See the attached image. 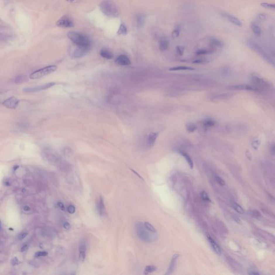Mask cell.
<instances>
[{"mask_svg":"<svg viewBox=\"0 0 275 275\" xmlns=\"http://www.w3.org/2000/svg\"><path fill=\"white\" fill-rule=\"evenodd\" d=\"M100 55L102 58L106 59H111L113 58V55L111 52L107 49H102L100 51Z\"/></svg>","mask_w":275,"mask_h":275,"instance_id":"484cf974","label":"cell"},{"mask_svg":"<svg viewBox=\"0 0 275 275\" xmlns=\"http://www.w3.org/2000/svg\"><path fill=\"white\" fill-rule=\"evenodd\" d=\"M131 170H132V171H133V173L134 174H135V175L137 176L138 177H139L140 179H141V180L143 182H144V178H143L142 177H141V175H139V174H138L137 172L136 171H135V170H133V169H131Z\"/></svg>","mask_w":275,"mask_h":275,"instance_id":"c3c4849f","label":"cell"},{"mask_svg":"<svg viewBox=\"0 0 275 275\" xmlns=\"http://www.w3.org/2000/svg\"><path fill=\"white\" fill-rule=\"evenodd\" d=\"M209 62V61L205 59H198L194 60L193 63H197V64H204Z\"/></svg>","mask_w":275,"mask_h":275,"instance_id":"ab89813d","label":"cell"},{"mask_svg":"<svg viewBox=\"0 0 275 275\" xmlns=\"http://www.w3.org/2000/svg\"><path fill=\"white\" fill-rule=\"evenodd\" d=\"M176 51L177 54H178L179 56H183L184 52V47L182 46H177L176 49Z\"/></svg>","mask_w":275,"mask_h":275,"instance_id":"8d00e7d4","label":"cell"},{"mask_svg":"<svg viewBox=\"0 0 275 275\" xmlns=\"http://www.w3.org/2000/svg\"><path fill=\"white\" fill-rule=\"evenodd\" d=\"M214 178L216 181V182L219 184H220V185H222V186L225 185L226 183H225V181L221 177H220L219 176L216 175H214Z\"/></svg>","mask_w":275,"mask_h":275,"instance_id":"d590c367","label":"cell"},{"mask_svg":"<svg viewBox=\"0 0 275 275\" xmlns=\"http://www.w3.org/2000/svg\"><path fill=\"white\" fill-rule=\"evenodd\" d=\"M58 69L56 66H49L40 69L33 72L30 76L31 79H38L42 78L45 76L47 75L52 73L54 72Z\"/></svg>","mask_w":275,"mask_h":275,"instance_id":"5b68a950","label":"cell"},{"mask_svg":"<svg viewBox=\"0 0 275 275\" xmlns=\"http://www.w3.org/2000/svg\"><path fill=\"white\" fill-rule=\"evenodd\" d=\"M48 255V252L45 251H40L36 252L35 256L36 257H45Z\"/></svg>","mask_w":275,"mask_h":275,"instance_id":"74e56055","label":"cell"},{"mask_svg":"<svg viewBox=\"0 0 275 275\" xmlns=\"http://www.w3.org/2000/svg\"><path fill=\"white\" fill-rule=\"evenodd\" d=\"M30 210H31V208L28 205H25L23 207V210L25 211H29Z\"/></svg>","mask_w":275,"mask_h":275,"instance_id":"f907efd6","label":"cell"},{"mask_svg":"<svg viewBox=\"0 0 275 275\" xmlns=\"http://www.w3.org/2000/svg\"><path fill=\"white\" fill-rule=\"evenodd\" d=\"M19 167H20L19 166H14L13 168V171H16L17 169H18L19 168Z\"/></svg>","mask_w":275,"mask_h":275,"instance_id":"816d5d0a","label":"cell"},{"mask_svg":"<svg viewBox=\"0 0 275 275\" xmlns=\"http://www.w3.org/2000/svg\"><path fill=\"white\" fill-rule=\"evenodd\" d=\"M127 33H128V29H127L126 26L124 24L121 23L118 29L117 34L118 35H126Z\"/></svg>","mask_w":275,"mask_h":275,"instance_id":"83f0119b","label":"cell"},{"mask_svg":"<svg viewBox=\"0 0 275 275\" xmlns=\"http://www.w3.org/2000/svg\"><path fill=\"white\" fill-rule=\"evenodd\" d=\"M159 132H152L149 134L148 138V145L149 146L152 147L154 145L159 136Z\"/></svg>","mask_w":275,"mask_h":275,"instance_id":"d6986e66","label":"cell"},{"mask_svg":"<svg viewBox=\"0 0 275 275\" xmlns=\"http://www.w3.org/2000/svg\"><path fill=\"white\" fill-rule=\"evenodd\" d=\"M67 35L69 39L78 47H91L90 40L84 34L76 31H70Z\"/></svg>","mask_w":275,"mask_h":275,"instance_id":"6da1fadb","label":"cell"},{"mask_svg":"<svg viewBox=\"0 0 275 275\" xmlns=\"http://www.w3.org/2000/svg\"><path fill=\"white\" fill-rule=\"evenodd\" d=\"M102 13L110 17H117L119 15L118 7L112 0H103L99 4Z\"/></svg>","mask_w":275,"mask_h":275,"instance_id":"7a4b0ae2","label":"cell"},{"mask_svg":"<svg viewBox=\"0 0 275 275\" xmlns=\"http://www.w3.org/2000/svg\"><path fill=\"white\" fill-rule=\"evenodd\" d=\"M28 233L26 232L20 233V234L18 236V240H20V241L22 240L24 238H26V236H28Z\"/></svg>","mask_w":275,"mask_h":275,"instance_id":"b9f144b4","label":"cell"},{"mask_svg":"<svg viewBox=\"0 0 275 275\" xmlns=\"http://www.w3.org/2000/svg\"><path fill=\"white\" fill-rule=\"evenodd\" d=\"M20 102V100H18L15 97H11L4 101L2 104L7 108L14 109L18 106Z\"/></svg>","mask_w":275,"mask_h":275,"instance_id":"9c48e42d","label":"cell"},{"mask_svg":"<svg viewBox=\"0 0 275 275\" xmlns=\"http://www.w3.org/2000/svg\"><path fill=\"white\" fill-rule=\"evenodd\" d=\"M200 196L203 199V200L207 202H211V200H210V197L208 196L207 193H206V191H202L200 192Z\"/></svg>","mask_w":275,"mask_h":275,"instance_id":"d6a6232c","label":"cell"},{"mask_svg":"<svg viewBox=\"0 0 275 275\" xmlns=\"http://www.w3.org/2000/svg\"><path fill=\"white\" fill-rule=\"evenodd\" d=\"M186 128H187V130L188 132L189 133H192V132H194L197 129V126L195 124H193V123H190V124H187V126H186Z\"/></svg>","mask_w":275,"mask_h":275,"instance_id":"1f68e13d","label":"cell"},{"mask_svg":"<svg viewBox=\"0 0 275 275\" xmlns=\"http://www.w3.org/2000/svg\"><path fill=\"white\" fill-rule=\"evenodd\" d=\"M274 152H275V146L274 147Z\"/></svg>","mask_w":275,"mask_h":275,"instance_id":"db71d44e","label":"cell"},{"mask_svg":"<svg viewBox=\"0 0 275 275\" xmlns=\"http://www.w3.org/2000/svg\"><path fill=\"white\" fill-rule=\"evenodd\" d=\"M214 52L213 49H200L196 52V54L197 55H208L211 54Z\"/></svg>","mask_w":275,"mask_h":275,"instance_id":"4316f807","label":"cell"},{"mask_svg":"<svg viewBox=\"0 0 275 275\" xmlns=\"http://www.w3.org/2000/svg\"><path fill=\"white\" fill-rule=\"evenodd\" d=\"M181 30V26L180 25H177L171 34V36L173 38H176L180 36Z\"/></svg>","mask_w":275,"mask_h":275,"instance_id":"4dcf8cb0","label":"cell"},{"mask_svg":"<svg viewBox=\"0 0 275 275\" xmlns=\"http://www.w3.org/2000/svg\"><path fill=\"white\" fill-rule=\"evenodd\" d=\"M179 256H180V255L178 254H175L173 255L172 259H171V262H170L169 267V268L167 270V272L166 274V275H169V274H172V272L174 271V268L176 265V261H177L178 258L179 257Z\"/></svg>","mask_w":275,"mask_h":275,"instance_id":"ac0fdd59","label":"cell"},{"mask_svg":"<svg viewBox=\"0 0 275 275\" xmlns=\"http://www.w3.org/2000/svg\"><path fill=\"white\" fill-rule=\"evenodd\" d=\"M250 216L255 217V218H259V216H261V213L259 212L257 210H252L250 211Z\"/></svg>","mask_w":275,"mask_h":275,"instance_id":"f35d334b","label":"cell"},{"mask_svg":"<svg viewBox=\"0 0 275 275\" xmlns=\"http://www.w3.org/2000/svg\"><path fill=\"white\" fill-rule=\"evenodd\" d=\"M179 153L182 157H183L185 159V160L187 161V163L189 164L190 168L192 169L193 167V162L192 160V159H191V157H190V155L186 152H184V151H180V152H179Z\"/></svg>","mask_w":275,"mask_h":275,"instance_id":"7402d4cb","label":"cell"},{"mask_svg":"<svg viewBox=\"0 0 275 275\" xmlns=\"http://www.w3.org/2000/svg\"><path fill=\"white\" fill-rule=\"evenodd\" d=\"M144 225L145 227L148 230H149V231H151L152 232L157 233V231H156L155 228H154V226H153L150 223H148V222H145Z\"/></svg>","mask_w":275,"mask_h":275,"instance_id":"836d02e7","label":"cell"},{"mask_svg":"<svg viewBox=\"0 0 275 275\" xmlns=\"http://www.w3.org/2000/svg\"><path fill=\"white\" fill-rule=\"evenodd\" d=\"M258 18L261 20H263L266 19V15L263 13H259L258 15Z\"/></svg>","mask_w":275,"mask_h":275,"instance_id":"7dc6e473","label":"cell"},{"mask_svg":"<svg viewBox=\"0 0 275 275\" xmlns=\"http://www.w3.org/2000/svg\"><path fill=\"white\" fill-rule=\"evenodd\" d=\"M90 50V47H78V49L74 51L73 57L74 58H80L87 55Z\"/></svg>","mask_w":275,"mask_h":275,"instance_id":"30bf717a","label":"cell"},{"mask_svg":"<svg viewBox=\"0 0 275 275\" xmlns=\"http://www.w3.org/2000/svg\"><path fill=\"white\" fill-rule=\"evenodd\" d=\"M146 21V17L144 15H139L137 17V26L141 29L144 26Z\"/></svg>","mask_w":275,"mask_h":275,"instance_id":"44dd1931","label":"cell"},{"mask_svg":"<svg viewBox=\"0 0 275 275\" xmlns=\"http://www.w3.org/2000/svg\"><path fill=\"white\" fill-rule=\"evenodd\" d=\"M206 237H207V239L208 240L209 242L210 243L211 247L212 248L213 250L214 251V252H216V254H218V255H221V253H222V250L221 249V248L220 247V246L216 243V242L214 240V239L209 234H207Z\"/></svg>","mask_w":275,"mask_h":275,"instance_id":"5bb4252c","label":"cell"},{"mask_svg":"<svg viewBox=\"0 0 275 275\" xmlns=\"http://www.w3.org/2000/svg\"><path fill=\"white\" fill-rule=\"evenodd\" d=\"M56 85V83L54 82H49L47 83L46 84H44L43 85H37L33 87H28V88H25L24 89L23 92H40L42 90H44L48 89L50 88L51 87H52L53 86Z\"/></svg>","mask_w":275,"mask_h":275,"instance_id":"8992f818","label":"cell"},{"mask_svg":"<svg viewBox=\"0 0 275 275\" xmlns=\"http://www.w3.org/2000/svg\"><path fill=\"white\" fill-rule=\"evenodd\" d=\"M223 16L228 20L229 22L232 23L236 26H239V27H241L243 26V23L241 22V21L238 19L237 17L234 16L233 15L228 14V13H224L223 14Z\"/></svg>","mask_w":275,"mask_h":275,"instance_id":"2e32d148","label":"cell"},{"mask_svg":"<svg viewBox=\"0 0 275 275\" xmlns=\"http://www.w3.org/2000/svg\"><path fill=\"white\" fill-rule=\"evenodd\" d=\"M169 70V71H195L196 69L190 67H188V66H176V67H171Z\"/></svg>","mask_w":275,"mask_h":275,"instance_id":"ffe728a7","label":"cell"},{"mask_svg":"<svg viewBox=\"0 0 275 275\" xmlns=\"http://www.w3.org/2000/svg\"><path fill=\"white\" fill-rule=\"evenodd\" d=\"M137 233L139 238L143 241L150 243L156 240V233L152 232L148 230L144 225V223H138L137 225Z\"/></svg>","mask_w":275,"mask_h":275,"instance_id":"3957f363","label":"cell"},{"mask_svg":"<svg viewBox=\"0 0 275 275\" xmlns=\"http://www.w3.org/2000/svg\"><path fill=\"white\" fill-rule=\"evenodd\" d=\"M246 44L251 49H252L253 51H254L257 53H258L259 55L261 56L263 59H265L266 61H267L269 63L271 64L272 65L275 66V62L274 61V60L271 59V58L269 56L265 51L263 49L259 44H257V43H255L252 40H248Z\"/></svg>","mask_w":275,"mask_h":275,"instance_id":"277c9868","label":"cell"},{"mask_svg":"<svg viewBox=\"0 0 275 275\" xmlns=\"http://www.w3.org/2000/svg\"><path fill=\"white\" fill-rule=\"evenodd\" d=\"M20 261L19 259H17V257H13V259H11V265L13 266H16V265H18L20 264Z\"/></svg>","mask_w":275,"mask_h":275,"instance_id":"7bdbcfd3","label":"cell"},{"mask_svg":"<svg viewBox=\"0 0 275 275\" xmlns=\"http://www.w3.org/2000/svg\"><path fill=\"white\" fill-rule=\"evenodd\" d=\"M67 211L70 214H74L75 213V206H73V205H69L68 207H67Z\"/></svg>","mask_w":275,"mask_h":275,"instance_id":"60d3db41","label":"cell"},{"mask_svg":"<svg viewBox=\"0 0 275 275\" xmlns=\"http://www.w3.org/2000/svg\"><path fill=\"white\" fill-rule=\"evenodd\" d=\"M115 63L118 65L126 66L131 64V60L128 56L122 54L118 56L115 60Z\"/></svg>","mask_w":275,"mask_h":275,"instance_id":"8fae6325","label":"cell"},{"mask_svg":"<svg viewBox=\"0 0 275 275\" xmlns=\"http://www.w3.org/2000/svg\"><path fill=\"white\" fill-rule=\"evenodd\" d=\"M169 46V42L167 38H162L159 43V49L162 51H164L168 49Z\"/></svg>","mask_w":275,"mask_h":275,"instance_id":"603a6c76","label":"cell"},{"mask_svg":"<svg viewBox=\"0 0 275 275\" xmlns=\"http://www.w3.org/2000/svg\"><path fill=\"white\" fill-rule=\"evenodd\" d=\"M250 28L253 33L256 36H261L262 34V30L261 28L255 23H251Z\"/></svg>","mask_w":275,"mask_h":275,"instance_id":"cb8c5ba5","label":"cell"},{"mask_svg":"<svg viewBox=\"0 0 275 275\" xmlns=\"http://www.w3.org/2000/svg\"><path fill=\"white\" fill-rule=\"evenodd\" d=\"M62 226H63V227L66 230H69V229H71V224L68 222H65V223H63Z\"/></svg>","mask_w":275,"mask_h":275,"instance_id":"ee69618b","label":"cell"},{"mask_svg":"<svg viewBox=\"0 0 275 275\" xmlns=\"http://www.w3.org/2000/svg\"><path fill=\"white\" fill-rule=\"evenodd\" d=\"M58 205L59 206V208H60L61 210H62V211H65V205H63V204L62 202H59L58 203Z\"/></svg>","mask_w":275,"mask_h":275,"instance_id":"bcb514c9","label":"cell"},{"mask_svg":"<svg viewBox=\"0 0 275 275\" xmlns=\"http://www.w3.org/2000/svg\"><path fill=\"white\" fill-rule=\"evenodd\" d=\"M87 252V243L85 240H82L80 244L79 247V259L81 262L85 260Z\"/></svg>","mask_w":275,"mask_h":275,"instance_id":"4fadbf2b","label":"cell"},{"mask_svg":"<svg viewBox=\"0 0 275 275\" xmlns=\"http://www.w3.org/2000/svg\"><path fill=\"white\" fill-rule=\"evenodd\" d=\"M261 5L263 8L275 10V4H270V3H267H267L266 2H263V3L261 4Z\"/></svg>","mask_w":275,"mask_h":275,"instance_id":"e575fe53","label":"cell"},{"mask_svg":"<svg viewBox=\"0 0 275 275\" xmlns=\"http://www.w3.org/2000/svg\"><path fill=\"white\" fill-rule=\"evenodd\" d=\"M209 43L210 46H211L213 49H221L224 46V43L223 42L214 37H211L209 38Z\"/></svg>","mask_w":275,"mask_h":275,"instance_id":"9a60e30c","label":"cell"},{"mask_svg":"<svg viewBox=\"0 0 275 275\" xmlns=\"http://www.w3.org/2000/svg\"><path fill=\"white\" fill-rule=\"evenodd\" d=\"M56 25L58 26L65 28H71L74 26V23L72 20L69 17H62L60 18L56 22Z\"/></svg>","mask_w":275,"mask_h":275,"instance_id":"ba28073f","label":"cell"},{"mask_svg":"<svg viewBox=\"0 0 275 275\" xmlns=\"http://www.w3.org/2000/svg\"><path fill=\"white\" fill-rule=\"evenodd\" d=\"M228 88L234 90H246V91H250V92H257L259 91V89L256 87H253L252 85L242 84V85H231L228 87Z\"/></svg>","mask_w":275,"mask_h":275,"instance_id":"52a82bcc","label":"cell"},{"mask_svg":"<svg viewBox=\"0 0 275 275\" xmlns=\"http://www.w3.org/2000/svg\"><path fill=\"white\" fill-rule=\"evenodd\" d=\"M233 207L235 209L237 212H238L239 214H243L245 213V211L243 210L242 206L240 205L239 204L236 203H234L233 204Z\"/></svg>","mask_w":275,"mask_h":275,"instance_id":"f546056e","label":"cell"},{"mask_svg":"<svg viewBox=\"0 0 275 275\" xmlns=\"http://www.w3.org/2000/svg\"><path fill=\"white\" fill-rule=\"evenodd\" d=\"M216 124V121L212 118H207L203 122L204 128L206 129L213 127Z\"/></svg>","mask_w":275,"mask_h":275,"instance_id":"d4e9b609","label":"cell"},{"mask_svg":"<svg viewBox=\"0 0 275 275\" xmlns=\"http://www.w3.org/2000/svg\"><path fill=\"white\" fill-rule=\"evenodd\" d=\"M251 80L252 83L256 85V87H259V88H267L268 85L267 82H266L264 80L257 76L252 75L251 78Z\"/></svg>","mask_w":275,"mask_h":275,"instance_id":"7c38bea8","label":"cell"},{"mask_svg":"<svg viewBox=\"0 0 275 275\" xmlns=\"http://www.w3.org/2000/svg\"><path fill=\"white\" fill-rule=\"evenodd\" d=\"M29 245L28 244H25L21 248H20V252H25L28 249H29Z\"/></svg>","mask_w":275,"mask_h":275,"instance_id":"f6af8a7d","label":"cell"},{"mask_svg":"<svg viewBox=\"0 0 275 275\" xmlns=\"http://www.w3.org/2000/svg\"><path fill=\"white\" fill-rule=\"evenodd\" d=\"M66 1H68V2H74V1H76V0H66Z\"/></svg>","mask_w":275,"mask_h":275,"instance_id":"f5cc1de1","label":"cell"},{"mask_svg":"<svg viewBox=\"0 0 275 275\" xmlns=\"http://www.w3.org/2000/svg\"><path fill=\"white\" fill-rule=\"evenodd\" d=\"M233 219L236 221V223H238V224L240 223V220L239 219V218L238 216H233Z\"/></svg>","mask_w":275,"mask_h":275,"instance_id":"681fc988","label":"cell"},{"mask_svg":"<svg viewBox=\"0 0 275 275\" xmlns=\"http://www.w3.org/2000/svg\"><path fill=\"white\" fill-rule=\"evenodd\" d=\"M157 267L154 265H149L146 266V267L145 269L144 274L145 275H148L149 274L152 273L153 272L157 270Z\"/></svg>","mask_w":275,"mask_h":275,"instance_id":"f1b7e54d","label":"cell"},{"mask_svg":"<svg viewBox=\"0 0 275 275\" xmlns=\"http://www.w3.org/2000/svg\"><path fill=\"white\" fill-rule=\"evenodd\" d=\"M97 208L98 213L100 216H103L105 213V207L103 198L102 196H100L97 205Z\"/></svg>","mask_w":275,"mask_h":275,"instance_id":"e0dca14e","label":"cell"}]
</instances>
